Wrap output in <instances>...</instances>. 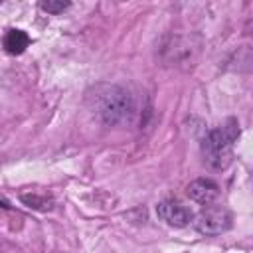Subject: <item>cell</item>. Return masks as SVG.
<instances>
[{"label": "cell", "mask_w": 253, "mask_h": 253, "mask_svg": "<svg viewBox=\"0 0 253 253\" xmlns=\"http://www.w3.org/2000/svg\"><path fill=\"white\" fill-rule=\"evenodd\" d=\"M186 194H188L190 200H194L198 204H204V206H210L217 198L219 186L213 180H210V178H198V180L188 184Z\"/></svg>", "instance_id": "5"}, {"label": "cell", "mask_w": 253, "mask_h": 253, "mask_svg": "<svg viewBox=\"0 0 253 253\" xmlns=\"http://www.w3.org/2000/svg\"><path fill=\"white\" fill-rule=\"evenodd\" d=\"M239 138V123L227 119L221 126L211 128L202 140L204 162L213 170H225L233 158V144Z\"/></svg>", "instance_id": "2"}, {"label": "cell", "mask_w": 253, "mask_h": 253, "mask_svg": "<svg viewBox=\"0 0 253 253\" xmlns=\"http://www.w3.org/2000/svg\"><path fill=\"white\" fill-rule=\"evenodd\" d=\"M38 6H40L43 12H47V14H61V12L67 10L71 4H69V2H63V0H42Z\"/></svg>", "instance_id": "7"}, {"label": "cell", "mask_w": 253, "mask_h": 253, "mask_svg": "<svg viewBox=\"0 0 253 253\" xmlns=\"http://www.w3.org/2000/svg\"><path fill=\"white\" fill-rule=\"evenodd\" d=\"M87 103L91 105L93 113L109 125L117 126L128 123L134 115V101L130 93L119 85H97L87 93Z\"/></svg>", "instance_id": "1"}, {"label": "cell", "mask_w": 253, "mask_h": 253, "mask_svg": "<svg viewBox=\"0 0 253 253\" xmlns=\"http://www.w3.org/2000/svg\"><path fill=\"white\" fill-rule=\"evenodd\" d=\"M156 215L166 221L168 225H174V227H186L190 221H194V213L190 208L182 206L180 202H174V200H164L156 206Z\"/></svg>", "instance_id": "4"}, {"label": "cell", "mask_w": 253, "mask_h": 253, "mask_svg": "<svg viewBox=\"0 0 253 253\" xmlns=\"http://www.w3.org/2000/svg\"><path fill=\"white\" fill-rule=\"evenodd\" d=\"M231 221H233V217L225 208L208 206L198 213L194 225L202 235H219L231 227Z\"/></svg>", "instance_id": "3"}, {"label": "cell", "mask_w": 253, "mask_h": 253, "mask_svg": "<svg viewBox=\"0 0 253 253\" xmlns=\"http://www.w3.org/2000/svg\"><path fill=\"white\" fill-rule=\"evenodd\" d=\"M0 4H2V0H0Z\"/></svg>", "instance_id": "8"}, {"label": "cell", "mask_w": 253, "mask_h": 253, "mask_svg": "<svg viewBox=\"0 0 253 253\" xmlns=\"http://www.w3.org/2000/svg\"><path fill=\"white\" fill-rule=\"evenodd\" d=\"M30 45V36L24 32V30H8L2 38V47L6 49V53L10 55H20L26 51V47Z\"/></svg>", "instance_id": "6"}]
</instances>
